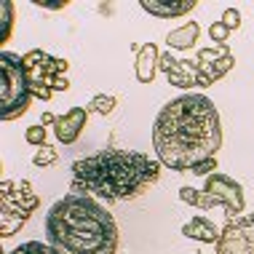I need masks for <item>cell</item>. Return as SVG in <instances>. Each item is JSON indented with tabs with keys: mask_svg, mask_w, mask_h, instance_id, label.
Returning <instances> with one entry per match:
<instances>
[{
	"mask_svg": "<svg viewBox=\"0 0 254 254\" xmlns=\"http://www.w3.org/2000/svg\"><path fill=\"white\" fill-rule=\"evenodd\" d=\"M209 35H211V40H217V46H225L230 40V27L219 19V22H214L209 27Z\"/></svg>",
	"mask_w": 254,
	"mask_h": 254,
	"instance_id": "obj_22",
	"label": "cell"
},
{
	"mask_svg": "<svg viewBox=\"0 0 254 254\" xmlns=\"http://www.w3.org/2000/svg\"><path fill=\"white\" fill-rule=\"evenodd\" d=\"M158 70L166 72L169 83L177 86V88L198 86V64L195 62H182V59H174L171 54H161V59H158Z\"/></svg>",
	"mask_w": 254,
	"mask_h": 254,
	"instance_id": "obj_9",
	"label": "cell"
},
{
	"mask_svg": "<svg viewBox=\"0 0 254 254\" xmlns=\"http://www.w3.org/2000/svg\"><path fill=\"white\" fill-rule=\"evenodd\" d=\"M161 161L123 147H105L102 153L72 163V193L99 201H131L145 195L161 177Z\"/></svg>",
	"mask_w": 254,
	"mask_h": 254,
	"instance_id": "obj_2",
	"label": "cell"
},
{
	"mask_svg": "<svg viewBox=\"0 0 254 254\" xmlns=\"http://www.w3.org/2000/svg\"><path fill=\"white\" fill-rule=\"evenodd\" d=\"M0 11H3V35H0V43H5V40L11 38V27H13V3L5 0V3L0 5Z\"/></svg>",
	"mask_w": 254,
	"mask_h": 254,
	"instance_id": "obj_21",
	"label": "cell"
},
{
	"mask_svg": "<svg viewBox=\"0 0 254 254\" xmlns=\"http://www.w3.org/2000/svg\"><path fill=\"white\" fill-rule=\"evenodd\" d=\"M5 254H57V252H54L49 244H40V241H24V244H19L16 249H11V252H5Z\"/></svg>",
	"mask_w": 254,
	"mask_h": 254,
	"instance_id": "obj_19",
	"label": "cell"
},
{
	"mask_svg": "<svg viewBox=\"0 0 254 254\" xmlns=\"http://www.w3.org/2000/svg\"><path fill=\"white\" fill-rule=\"evenodd\" d=\"M35 5H40V8H54V11H57V8H64L67 3H43V0H40V3H35Z\"/></svg>",
	"mask_w": 254,
	"mask_h": 254,
	"instance_id": "obj_26",
	"label": "cell"
},
{
	"mask_svg": "<svg viewBox=\"0 0 254 254\" xmlns=\"http://www.w3.org/2000/svg\"><path fill=\"white\" fill-rule=\"evenodd\" d=\"M121 105L118 97H113V94H97L91 102H88V113H97V115H110L115 113V107Z\"/></svg>",
	"mask_w": 254,
	"mask_h": 254,
	"instance_id": "obj_17",
	"label": "cell"
},
{
	"mask_svg": "<svg viewBox=\"0 0 254 254\" xmlns=\"http://www.w3.org/2000/svg\"><path fill=\"white\" fill-rule=\"evenodd\" d=\"M225 57H230L228 46H214V49H201V51H198V59L195 62H219V59H225Z\"/></svg>",
	"mask_w": 254,
	"mask_h": 254,
	"instance_id": "obj_20",
	"label": "cell"
},
{
	"mask_svg": "<svg viewBox=\"0 0 254 254\" xmlns=\"http://www.w3.org/2000/svg\"><path fill=\"white\" fill-rule=\"evenodd\" d=\"M24 139L30 142V145H35V147H43L46 145V126H30L27 128V134H24Z\"/></svg>",
	"mask_w": 254,
	"mask_h": 254,
	"instance_id": "obj_23",
	"label": "cell"
},
{
	"mask_svg": "<svg viewBox=\"0 0 254 254\" xmlns=\"http://www.w3.org/2000/svg\"><path fill=\"white\" fill-rule=\"evenodd\" d=\"M158 59H161V54H158L155 43H145L139 49V54H136V78H139V83H153Z\"/></svg>",
	"mask_w": 254,
	"mask_h": 254,
	"instance_id": "obj_13",
	"label": "cell"
},
{
	"mask_svg": "<svg viewBox=\"0 0 254 254\" xmlns=\"http://www.w3.org/2000/svg\"><path fill=\"white\" fill-rule=\"evenodd\" d=\"M195 64H198V86L209 88L236 67V57L230 54V57H225L219 62H195Z\"/></svg>",
	"mask_w": 254,
	"mask_h": 254,
	"instance_id": "obj_11",
	"label": "cell"
},
{
	"mask_svg": "<svg viewBox=\"0 0 254 254\" xmlns=\"http://www.w3.org/2000/svg\"><path fill=\"white\" fill-rule=\"evenodd\" d=\"M54 121H57V118H54L51 113H46V115H43V123H54Z\"/></svg>",
	"mask_w": 254,
	"mask_h": 254,
	"instance_id": "obj_27",
	"label": "cell"
},
{
	"mask_svg": "<svg viewBox=\"0 0 254 254\" xmlns=\"http://www.w3.org/2000/svg\"><path fill=\"white\" fill-rule=\"evenodd\" d=\"M222 22L230 27V32L233 30H238V27H241V13H238V8H228L222 13Z\"/></svg>",
	"mask_w": 254,
	"mask_h": 254,
	"instance_id": "obj_24",
	"label": "cell"
},
{
	"mask_svg": "<svg viewBox=\"0 0 254 254\" xmlns=\"http://www.w3.org/2000/svg\"><path fill=\"white\" fill-rule=\"evenodd\" d=\"M217 254H254V214L228 219L219 236Z\"/></svg>",
	"mask_w": 254,
	"mask_h": 254,
	"instance_id": "obj_7",
	"label": "cell"
},
{
	"mask_svg": "<svg viewBox=\"0 0 254 254\" xmlns=\"http://www.w3.org/2000/svg\"><path fill=\"white\" fill-rule=\"evenodd\" d=\"M182 236H185V238H195V241H201V244H219L222 230H219L217 225L211 222V219L193 217L190 222L182 225Z\"/></svg>",
	"mask_w": 254,
	"mask_h": 254,
	"instance_id": "obj_12",
	"label": "cell"
},
{
	"mask_svg": "<svg viewBox=\"0 0 254 254\" xmlns=\"http://www.w3.org/2000/svg\"><path fill=\"white\" fill-rule=\"evenodd\" d=\"M198 35H201V27H198L195 22H188V24H182L180 30H171L169 32V35H166V46L188 51V49H193V46H195Z\"/></svg>",
	"mask_w": 254,
	"mask_h": 254,
	"instance_id": "obj_15",
	"label": "cell"
},
{
	"mask_svg": "<svg viewBox=\"0 0 254 254\" xmlns=\"http://www.w3.org/2000/svg\"><path fill=\"white\" fill-rule=\"evenodd\" d=\"M180 198L185 203H190V206H195V209H201V211H209V209H214V206H219V201L214 195H209L206 190H195V188H185L180 190Z\"/></svg>",
	"mask_w": 254,
	"mask_h": 254,
	"instance_id": "obj_16",
	"label": "cell"
},
{
	"mask_svg": "<svg viewBox=\"0 0 254 254\" xmlns=\"http://www.w3.org/2000/svg\"><path fill=\"white\" fill-rule=\"evenodd\" d=\"M46 238L57 254H115L121 246L115 217L83 193H70L51 206Z\"/></svg>",
	"mask_w": 254,
	"mask_h": 254,
	"instance_id": "obj_3",
	"label": "cell"
},
{
	"mask_svg": "<svg viewBox=\"0 0 254 254\" xmlns=\"http://www.w3.org/2000/svg\"><path fill=\"white\" fill-rule=\"evenodd\" d=\"M22 67L27 75V83H30L32 97L49 102L57 91H67L70 88V80H67V62L49 57L46 51L32 49L22 57Z\"/></svg>",
	"mask_w": 254,
	"mask_h": 254,
	"instance_id": "obj_4",
	"label": "cell"
},
{
	"mask_svg": "<svg viewBox=\"0 0 254 254\" xmlns=\"http://www.w3.org/2000/svg\"><path fill=\"white\" fill-rule=\"evenodd\" d=\"M40 206V195L27 180H3L0 185V236L11 238Z\"/></svg>",
	"mask_w": 254,
	"mask_h": 254,
	"instance_id": "obj_5",
	"label": "cell"
},
{
	"mask_svg": "<svg viewBox=\"0 0 254 254\" xmlns=\"http://www.w3.org/2000/svg\"><path fill=\"white\" fill-rule=\"evenodd\" d=\"M203 190L219 201V206L225 209V217H228V219H236V217L246 209L244 188H241L236 180L225 177V174H211V177H206Z\"/></svg>",
	"mask_w": 254,
	"mask_h": 254,
	"instance_id": "obj_8",
	"label": "cell"
},
{
	"mask_svg": "<svg viewBox=\"0 0 254 254\" xmlns=\"http://www.w3.org/2000/svg\"><path fill=\"white\" fill-rule=\"evenodd\" d=\"M139 5L147 13L158 16V19H166V16H188V13L195 8V0H182V3H155V0H142Z\"/></svg>",
	"mask_w": 254,
	"mask_h": 254,
	"instance_id": "obj_14",
	"label": "cell"
},
{
	"mask_svg": "<svg viewBox=\"0 0 254 254\" xmlns=\"http://www.w3.org/2000/svg\"><path fill=\"white\" fill-rule=\"evenodd\" d=\"M57 161H59V150H57V147H51V145L38 147V153L32 155V163H35L38 169H49V166H54Z\"/></svg>",
	"mask_w": 254,
	"mask_h": 254,
	"instance_id": "obj_18",
	"label": "cell"
},
{
	"mask_svg": "<svg viewBox=\"0 0 254 254\" xmlns=\"http://www.w3.org/2000/svg\"><path fill=\"white\" fill-rule=\"evenodd\" d=\"M158 161L171 171H193L222 147V126L214 102L203 94H182L161 107L153 126Z\"/></svg>",
	"mask_w": 254,
	"mask_h": 254,
	"instance_id": "obj_1",
	"label": "cell"
},
{
	"mask_svg": "<svg viewBox=\"0 0 254 254\" xmlns=\"http://www.w3.org/2000/svg\"><path fill=\"white\" fill-rule=\"evenodd\" d=\"M214 169H217V158H209V161L198 163V166L193 169V174L195 177H211V174H214Z\"/></svg>",
	"mask_w": 254,
	"mask_h": 254,
	"instance_id": "obj_25",
	"label": "cell"
},
{
	"mask_svg": "<svg viewBox=\"0 0 254 254\" xmlns=\"http://www.w3.org/2000/svg\"><path fill=\"white\" fill-rule=\"evenodd\" d=\"M86 118H88V110H83V107H72L70 113L59 115V118L54 121V134H57L59 145H72V142H78V136L86 126Z\"/></svg>",
	"mask_w": 254,
	"mask_h": 254,
	"instance_id": "obj_10",
	"label": "cell"
},
{
	"mask_svg": "<svg viewBox=\"0 0 254 254\" xmlns=\"http://www.w3.org/2000/svg\"><path fill=\"white\" fill-rule=\"evenodd\" d=\"M0 110H3V121H16L30 110L32 91L27 83V75L22 67V57L11 51L0 54Z\"/></svg>",
	"mask_w": 254,
	"mask_h": 254,
	"instance_id": "obj_6",
	"label": "cell"
}]
</instances>
